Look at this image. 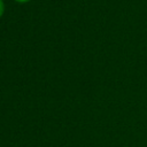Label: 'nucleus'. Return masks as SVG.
Listing matches in <instances>:
<instances>
[{
  "mask_svg": "<svg viewBox=\"0 0 147 147\" xmlns=\"http://www.w3.org/2000/svg\"><path fill=\"white\" fill-rule=\"evenodd\" d=\"M3 11H5V3L2 0H0V17L3 15Z\"/></svg>",
  "mask_w": 147,
  "mask_h": 147,
  "instance_id": "f257e3e1",
  "label": "nucleus"
},
{
  "mask_svg": "<svg viewBox=\"0 0 147 147\" xmlns=\"http://www.w3.org/2000/svg\"><path fill=\"white\" fill-rule=\"evenodd\" d=\"M16 2H18V3H26V2H29L30 0H15Z\"/></svg>",
  "mask_w": 147,
  "mask_h": 147,
  "instance_id": "f03ea898",
  "label": "nucleus"
}]
</instances>
